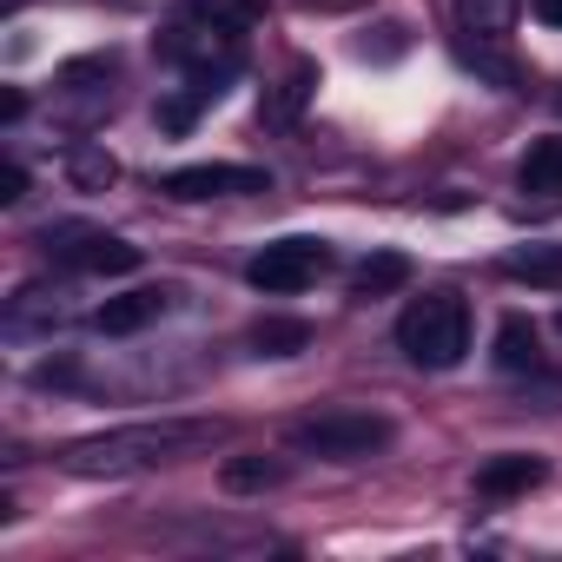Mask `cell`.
I'll use <instances>...</instances> for the list:
<instances>
[{
  "label": "cell",
  "mask_w": 562,
  "mask_h": 562,
  "mask_svg": "<svg viewBox=\"0 0 562 562\" xmlns=\"http://www.w3.org/2000/svg\"><path fill=\"white\" fill-rule=\"evenodd\" d=\"M225 424L218 417H146V424H120V430H100V437H80L67 443V470L74 476H126V470H159V463H179L205 443H218Z\"/></svg>",
  "instance_id": "6da1fadb"
},
{
  "label": "cell",
  "mask_w": 562,
  "mask_h": 562,
  "mask_svg": "<svg viewBox=\"0 0 562 562\" xmlns=\"http://www.w3.org/2000/svg\"><path fill=\"white\" fill-rule=\"evenodd\" d=\"M391 443H397V424L384 411H318V417H299L285 430V450L325 457V463H364Z\"/></svg>",
  "instance_id": "7a4b0ae2"
},
{
  "label": "cell",
  "mask_w": 562,
  "mask_h": 562,
  "mask_svg": "<svg viewBox=\"0 0 562 562\" xmlns=\"http://www.w3.org/2000/svg\"><path fill=\"white\" fill-rule=\"evenodd\" d=\"M397 351H404L417 371H450V364H463V351H470V305L450 299V292L417 299V305L397 318Z\"/></svg>",
  "instance_id": "3957f363"
},
{
  "label": "cell",
  "mask_w": 562,
  "mask_h": 562,
  "mask_svg": "<svg viewBox=\"0 0 562 562\" xmlns=\"http://www.w3.org/2000/svg\"><path fill=\"white\" fill-rule=\"evenodd\" d=\"M331 265H338V251H331L325 238H271V245L245 265V278H251L258 292H271V299H292V292L318 285Z\"/></svg>",
  "instance_id": "277c9868"
},
{
  "label": "cell",
  "mask_w": 562,
  "mask_h": 562,
  "mask_svg": "<svg viewBox=\"0 0 562 562\" xmlns=\"http://www.w3.org/2000/svg\"><path fill=\"white\" fill-rule=\"evenodd\" d=\"M41 245L67 271H87V278H126V271H139V245H126L113 232H93V225H47Z\"/></svg>",
  "instance_id": "5b68a950"
},
{
  "label": "cell",
  "mask_w": 562,
  "mask_h": 562,
  "mask_svg": "<svg viewBox=\"0 0 562 562\" xmlns=\"http://www.w3.org/2000/svg\"><path fill=\"white\" fill-rule=\"evenodd\" d=\"M159 192H166V199H186V205H199V199H238V192H271V172H265V166L205 159V166H179V172H166Z\"/></svg>",
  "instance_id": "8992f818"
},
{
  "label": "cell",
  "mask_w": 562,
  "mask_h": 562,
  "mask_svg": "<svg viewBox=\"0 0 562 562\" xmlns=\"http://www.w3.org/2000/svg\"><path fill=\"white\" fill-rule=\"evenodd\" d=\"M172 285H139V292H120V299H106L100 312H93V331L100 338H133V331H146L153 318H166L172 312Z\"/></svg>",
  "instance_id": "52a82bcc"
},
{
  "label": "cell",
  "mask_w": 562,
  "mask_h": 562,
  "mask_svg": "<svg viewBox=\"0 0 562 562\" xmlns=\"http://www.w3.org/2000/svg\"><path fill=\"white\" fill-rule=\"evenodd\" d=\"M312 93H318V60H292V67H285V80H278V87L265 93V106H258V126H271V133L299 126V113L312 106Z\"/></svg>",
  "instance_id": "ba28073f"
},
{
  "label": "cell",
  "mask_w": 562,
  "mask_h": 562,
  "mask_svg": "<svg viewBox=\"0 0 562 562\" xmlns=\"http://www.w3.org/2000/svg\"><path fill=\"white\" fill-rule=\"evenodd\" d=\"M542 476H549V463H542V457H529V450H503V457H490V463L476 470V496L509 503V496H529Z\"/></svg>",
  "instance_id": "9c48e42d"
},
{
  "label": "cell",
  "mask_w": 562,
  "mask_h": 562,
  "mask_svg": "<svg viewBox=\"0 0 562 562\" xmlns=\"http://www.w3.org/2000/svg\"><path fill=\"white\" fill-rule=\"evenodd\" d=\"M285 476H292L285 463H278V457H258V450L218 463V490H225V496H265V490H278Z\"/></svg>",
  "instance_id": "30bf717a"
},
{
  "label": "cell",
  "mask_w": 562,
  "mask_h": 562,
  "mask_svg": "<svg viewBox=\"0 0 562 562\" xmlns=\"http://www.w3.org/2000/svg\"><path fill=\"white\" fill-rule=\"evenodd\" d=\"M404 285H411V258H404V251H371V258L351 271V299H358V305L391 299V292H404Z\"/></svg>",
  "instance_id": "8fae6325"
},
{
  "label": "cell",
  "mask_w": 562,
  "mask_h": 562,
  "mask_svg": "<svg viewBox=\"0 0 562 562\" xmlns=\"http://www.w3.org/2000/svg\"><path fill=\"white\" fill-rule=\"evenodd\" d=\"M496 371H542V338H536V325L522 318V312H509L503 325H496Z\"/></svg>",
  "instance_id": "7c38bea8"
},
{
  "label": "cell",
  "mask_w": 562,
  "mask_h": 562,
  "mask_svg": "<svg viewBox=\"0 0 562 562\" xmlns=\"http://www.w3.org/2000/svg\"><path fill=\"white\" fill-rule=\"evenodd\" d=\"M516 186L536 199H562V139H536L516 166Z\"/></svg>",
  "instance_id": "4fadbf2b"
},
{
  "label": "cell",
  "mask_w": 562,
  "mask_h": 562,
  "mask_svg": "<svg viewBox=\"0 0 562 562\" xmlns=\"http://www.w3.org/2000/svg\"><path fill=\"white\" fill-rule=\"evenodd\" d=\"M312 345V325L305 318H258L251 325V351L258 358H299Z\"/></svg>",
  "instance_id": "5bb4252c"
},
{
  "label": "cell",
  "mask_w": 562,
  "mask_h": 562,
  "mask_svg": "<svg viewBox=\"0 0 562 562\" xmlns=\"http://www.w3.org/2000/svg\"><path fill=\"white\" fill-rule=\"evenodd\" d=\"M516 8H522V0H457V21L476 41H503L516 27Z\"/></svg>",
  "instance_id": "9a60e30c"
},
{
  "label": "cell",
  "mask_w": 562,
  "mask_h": 562,
  "mask_svg": "<svg viewBox=\"0 0 562 562\" xmlns=\"http://www.w3.org/2000/svg\"><path fill=\"white\" fill-rule=\"evenodd\" d=\"M503 271L522 278V285H562V245H516Z\"/></svg>",
  "instance_id": "2e32d148"
},
{
  "label": "cell",
  "mask_w": 562,
  "mask_h": 562,
  "mask_svg": "<svg viewBox=\"0 0 562 562\" xmlns=\"http://www.w3.org/2000/svg\"><path fill=\"white\" fill-rule=\"evenodd\" d=\"M67 179H74L80 192H106V186L120 179V159H113L106 146H74V153H67Z\"/></svg>",
  "instance_id": "e0dca14e"
},
{
  "label": "cell",
  "mask_w": 562,
  "mask_h": 562,
  "mask_svg": "<svg viewBox=\"0 0 562 562\" xmlns=\"http://www.w3.org/2000/svg\"><path fill=\"white\" fill-rule=\"evenodd\" d=\"M457 60L470 67V74H483V80H496V87H516L522 74H516V60H503V54H490V41H457Z\"/></svg>",
  "instance_id": "ac0fdd59"
},
{
  "label": "cell",
  "mask_w": 562,
  "mask_h": 562,
  "mask_svg": "<svg viewBox=\"0 0 562 562\" xmlns=\"http://www.w3.org/2000/svg\"><path fill=\"white\" fill-rule=\"evenodd\" d=\"M113 74H120L113 54H87V60H67L60 67V87H87V80H113Z\"/></svg>",
  "instance_id": "d6986e66"
},
{
  "label": "cell",
  "mask_w": 562,
  "mask_h": 562,
  "mask_svg": "<svg viewBox=\"0 0 562 562\" xmlns=\"http://www.w3.org/2000/svg\"><path fill=\"white\" fill-rule=\"evenodd\" d=\"M199 93H172V100H159V133H192V120H199Z\"/></svg>",
  "instance_id": "ffe728a7"
},
{
  "label": "cell",
  "mask_w": 562,
  "mask_h": 562,
  "mask_svg": "<svg viewBox=\"0 0 562 562\" xmlns=\"http://www.w3.org/2000/svg\"><path fill=\"white\" fill-rule=\"evenodd\" d=\"M21 199H27V166L8 159V166H0V205H21Z\"/></svg>",
  "instance_id": "44dd1931"
},
{
  "label": "cell",
  "mask_w": 562,
  "mask_h": 562,
  "mask_svg": "<svg viewBox=\"0 0 562 562\" xmlns=\"http://www.w3.org/2000/svg\"><path fill=\"white\" fill-rule=\"evenodd\" d=\"M358 54H364V60H397V54H404V34L384 27V41H358Z\"/></svg>",
  "instance_id": "7402d4cb"
},
{
  "label": "cell",
  "mask_w": 562,
  "mask_h": 562,
  "mask_svg": "<svg viewBox=\"0 0 562 562\" xmlns=\"http://www.w3.org/2000/svg\"><path fill=\"white\" fill-rule=\"evenodd\" d=\"M529 14H536L542 27H562V0H529Z\"/></svg>",
  "instance_id": "603a6c76"
},
{
  "label": "cell",
  "mask_w": 562,
  "mask_h": 562,
  "mask_svg": "<svg viewBox=\"0 0 562 562\" xmlns=\"http://www.w3.org/2000/svg\"><path fill=\"white\" fill-rule=\"evenodd\" d=\"M21 113H27V93H8V100H0V120H8V126H14Z\"/></svg>",
  "instance_id": "cb8c5ba5"
},
{
  "label": "cell",
  "mask_w": 562,
  "mask_h": 562,
  "mask_svg": "<svg viewBox=\"0 0 562 562\" xmlns=\"http://www.w3.org/2000/svg\"><path fill=\"white\" fill-rule=\"evenodd\" d=\"M555 331H562V312H555Z\"/></svg>",
  "instance_id": "d4e9b609"
},
{
  "label": "cell",
  "mask_w": 562,
  "mask_h": 562,
  "mask_svg": "<svg viewBox=\"0 0 562 562\" xmlns=\"http://www.w3.org/2000/svg\"><path fill=\"white\" fill-rule=\"evenodd\" d=\"M555 106H562V93H555Z\"/></svg>",
  "instance_id": "484cf974"
}]
</instances>
